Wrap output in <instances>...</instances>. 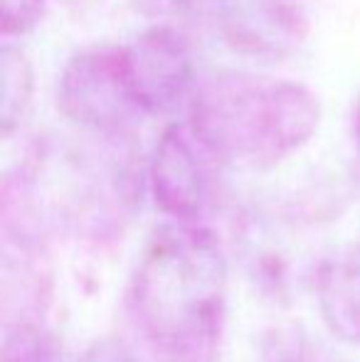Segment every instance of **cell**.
Wrapping results in <instances>:
<instances>
[{"mask_svg":"<svg viewBox=\"0 0 360 362\" xmlns=\"http://www.w3.org/2000/svg\"><path fill=\"white\" fill-rule=\"evenodd\" d=\"M227 259L197 222H168L146 242L131 281V310L168 360H215L227 313Z\"/></svg>","mask_w":360,"mask_h":362,"instance_id":"obj_1","label":"cell"},{"mask_svg":"<svg viewBox=\"0 0 360 362\" xmlns=\"http://www.w3.org/2000/svg\"><path fill=\"white\" fill-rule=\"evenodd\" d=\"M187 121L225 163L272 168L311 141L321 104L298 81L225 72L197 86Z\"/></svg>","mask_w":360,"mask_h":362,"instance_id":"obj_2","label":"cell"},{"mask_svg":"<svg viewBox=\"0 0 360 362\" xmlns=\"http://www.w3.org/2000/svg\"><path fill=\"white\" fill-rule=\"evenodd\" d=\"M57 106L72 124L121 136L146 116L136 96L126 45H91L74 52L57 79Z\"/></svg>","mask_w":360,"mask_h":362,"instance_id":"obj_3","label":"cell"},{"mask_svg":"<svg viewBox=\"0 0 360 362\" xmlns=\"http://www.w3.org/2000/svg\"><path fill=\"white\" fill-rule=\"evenodd\" d=\"M225 165L190 121H175L161 134L149 160L153 202L175 222H197L215 195L217 170Z\"/></svg>","mask_w":360,"mask_h":362,"instance_id":"obj_4","label":"cell"},{"mask_svg":"<svg viewBox=\"0 0 360 362\" xmlns=\"http://www.w3.org/2000/svg\"><path fill=\"white\" fill-rule=\"evenodd\" d=\"M136 96L146 116H168L197 94L195 64L182 35L170 25H151L126 45Z\"/></svg>","mask_w":360,"mask_h":362,"instance_id":"obj_5","label":"cell"},{"mask_svg":"<svg viewBox=\"0 0 360 362\" xmlns=\"http://www.w3.org/2000/svg\"><path fill=\"white\" fill-rule=\"evenodd\" d=\"M220 33L227 47L257 59H284L308 37L303 0H220Z\"/></svg>","mask_w":360,"mask_h":362,"instance_id":"obj_6","label":"cell"},{"mask_svg":"<svg viewBox=\"0 0 360 362\" xmlns=\"http://www.w3.org/2000/svg\"><path fill=\"white\" fill-rule=\"evenodd\" d=\"M316 300L331 335L360 345V249L346 247L326 257L316 269Z\"/></svg>","mask_w":360,"mask_h":362,"instance_id":"obj_7","label":"cell"},{"mask_svg":"<svg viewBox=\"0 0 360 362\" xmlns=\"http://www.w3.org/2000/svg\"><path fill=\"white\" fill-rule=\"evenodd\" d=\"M0 79H3V96H0V129L10 139L25 124L33 111L35 99V69L30 57L15 45L5 42L0 49Z\"/></svg>","mask_w":360,"mask_h":362,"instance_id":"obj_8","label":"cell"},{"mask_svg":"<svg viewBox=\"0 0 360 362\" xmlns=\"http://www.w3.org/2000/svg\"><path fill=\"white\" fill-rule=\"evenodd\" d=\"M3 362H62V350L45 325L20 318L5 330Z\"/></svg>","mask_w":360,"mask_h":362,"instance_id":"obj_9","label":"cell"},{"mask_svg":"<svg viewBox=\"0 0 360 362\" xmlns=\"http://www.w3.org/2000/svg\"><path fill=\"white\" fill-rule=\"evenodd\" d=\"M47 0H0V28L3 37H23L33 33L45 18Z\"/></svg>","mask_w":360,"mask_h":362,"instance_id":"obj_10","label":"cell"},{"mask_svg":"<svg viewBox=\"0 0 360 362\" xmlns=\"http://www.w3.org/2000/svg\"><path fill=\"white\" fill-rule=\"evenodd\" d=\"M79 362H139V360L119 340H99V343H94L82 355Z\"/></svg>","mask_w":360,"mask_h":362,"instance_id":"obj_11","label":"cell"},{"mask_svg":"<svg viewBox=\"0 0 360 362\" xmlns=\"http://www.w3.org/2000/svg\"><path fill=\"white\" fill-rule=\"evenodd\" d=\"M190 0H131L134 10H139L141 15L153 20H166V18H175L182 10L187 8Z\"/></svg>","mask_w":360,"mask_h":362,"instance_id":"obj_12","label":"cell"},{"mask_svg":"<svg viewBox=\"0 0 360 362\" xmlns=\"http://www.w3.org/2000/svg\"><path fill=\"white\" fill-rule=\"evenodd\" d=\"M353 139H356V148L360 156V96L356 101V109H353Z\"/></svg>","mask_w":360,"mask_h":362,"instance_id":"obj_13","label":"cell"},{"mask_svg":"<svg viewBox=\"0 0 360 362\" xmlns=\"http://www.w3.org/2000/svg\"><path fill=\"white\" fill-rule=\"evenodd\" d=\"M298 362H313V355H308V358H303V360H298ZM316 362H328L323 355H316Z\"/></svg>","mask_w":360,"mask_h":362,"instance_id":"obj_14","label":"cell"},{"mask_svg":"<svg viewBox=\"0 0 360 362\" xmlns=\"http://www.w3.org/2000/svg\"><path fill=\"white\" fill-rule=\"evenodd\" d=\"M168 362H215V360H168Z\"/></svg>","mask_w":360,"mask_h":362,"instance_id":"obj_15","label":"cell"}]
</instances>
